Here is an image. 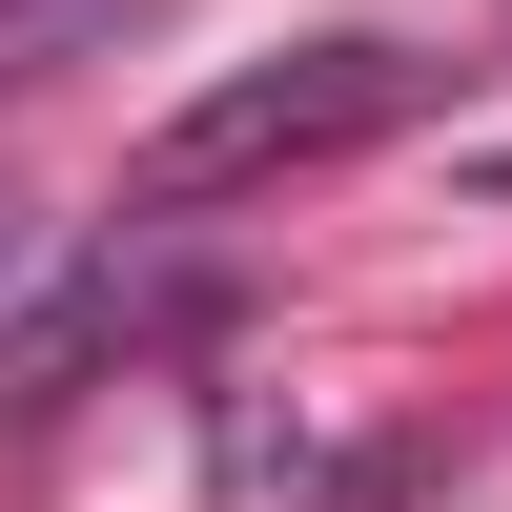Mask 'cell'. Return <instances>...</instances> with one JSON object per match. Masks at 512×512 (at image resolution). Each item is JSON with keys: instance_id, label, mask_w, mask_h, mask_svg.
<instances>
[{"instance_id": "obj_2", "label": "cell", "mask_w": 512, "mask_h": 512, "mask_svg": "<svg viewBox=\"0 0 512 512\" xmlns=\"http://www.w3.org/2000/svg\"><path fill=\"white\" fill-rule=\"evenodd\" d=\"M21 267H41V226H21V205H0V287H21Z\"/></svg>"}, {"instance_id": "obj_1", "label": "cell", "mask_w": 512, "mask_h": 512, "mask_svg": "<svg viewBox=\"0 0 512 512\" xmlns=\"http://www.w3.org/2000/svg\"><path fill=\"white\" fill-rule=\"evenodd\" d=\"M410 41L390 21H349V41H287V62H246V82H205L185 123L144 144V205H205V185H267V164H328V144H369V123H410Z\"/></svg>"}, {"instance_id": "obj_3", "label": "cell", "mask_w": 512, "mask_h": 512, "mask_svg": "<svg viewBox=\"0 0 512 512\" xmlns=\"http://www.w3.org/2000/svg\"><path fill=\"white\" fill-rule=\"evenodd\" d=\"M472 185H492V205H512V144H492V164H472Z\"/></svg>"}]
</instances>
